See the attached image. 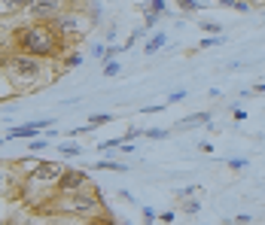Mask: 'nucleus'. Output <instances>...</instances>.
I'll return each mask as SVG.
<instances>
[{"mask_svg": "<svg viewBox=\"0 0 265 225\" xmlns=\"http://www.w3.org/2000/svg\"><path fill=\"white\" fill-rule=\"evenodd\" d=\"M64 170H67L64 164H52V162H43V164H37V170H34V180H37V182H52V180L58 182Z\"/></svg>", "mask_w": 265, "mask_h": 225, "instance_id": "nucleus-8", "label": "nucleus"}, {"mask_svg": "<svg viewBox=\"0 0 265 225\" xmlns=\"http://www.w3.org/2000/svg\"><path fill=\"white\" fill-rule=\"evenodd\" d=\"M229 168L232 170H244L247 168V158H229Z\"/></svg>", "mask_w": 265, "mask_h": 225, "instance_id": "nucleus-29", "label": "nucleus"}, {"mask_svg": "<svg viewBox=\"0 0 265 225\" xmlns=\"http://www.w3.org/2000/svg\"><path fill=\"white\" fill-rule=\"evenodd\" d=\"M143 137H149V140H165V137H171V131L168 128H146Z\"/></svg>", "mask_w": 265, "mask_h": 225, "instance_id": "nucleus-15", "label": "nucleus"}, {"mask_svg": "<svg viewBox=\"0 0 265 225\" xmlns=\"http://www.w3.org/2000/svg\"><path fill=\"white\" fill-rule=\"evenodd\" d=\"M58 207L67 210V213H95V210L104 207V201H101V195L92 189V186H86V189H77V192H70V195H61Z\"/></svg>", "mask_w": 265, "mask_h": 225, "instance_id": "nucleus-3", "label": "nucleus"}, {"mask_svg": "<svg viewBox=\"0 0 265 225\" xmlns=\"http://www.w3.org/2000/svg\"><path fill=\"white\" fill-rule=\"evenodd\" d=\"M61 64H64V67H80V64H83V55H80V52H73V55H67Z\"/></svg>", "mask_w": 265, "mask_h": 225, "instance_id": "nucleus-22", "label": "nucleus"}, {"mask_svg": "<svg viewBox=\"0 0 265 225\" xmlns=\"http://www.w3.org/2000/svg\"><path fill=\"white\" fill-rule=\"evenodd\" d=\"M4 70H7V76L13 86H37V82H43L46 76V64L40 58H31V55H22V52H13L4 58Z\"/></svg>", "mask_w": 265, "mask_h": 225, "instance_id": "nucleus-2", "label": "nucleus"}, {"mask_svg": "<svg viewBox=\"0 0 265 225\" xmlns=\"http://www.w3.org/2000/svg\"><path fill=\"white\" fill-rule=\"evenodd\" d=\"M159 219H162V222H165V225H171V222H174V219H177V213H174V210H165V213H162V216H159Z\"/></svg>", "mask_w": 265, "mask_h": 225, "instance_id": "nucleus-30", "label": "nucleus"}, {"mask_svg": "<svg viewBox=\"0 0 265 225\" xmlns=\"http://www.w3.org/2000/svg\"><path fill=\"white\" fill-rule=\"evenodd\" d=\"M52 28L58 30V36L64 40L67 34H77V30L83 28V18H80V16H73V12H61V16L52 22Z\"/></svg>", "mask_w": 265, "mask_h": 225, "instance_id": "nucleus-7", "label": "nucleus"}, {"mask_svg": "<svg viewBox=\"0 0 265 225\" xmlns=\"http://www.w3.org/2000/svg\"><path fill=\"white\" fill-rule=\"evenodd\" d=\"M95 168H98V170H113V174H125V170H128L122 162H113V158H101Z\"/></svg>", "mask_w": 265, "mask_h": 225, "instance_id": "nucleus-11", "label": "nucleus"}, {"mask_svg": "<svg viewBox=\"0 0 265 225\" xmlns=\"http://www.w3.org/2000/svg\"><path fill=\"white\" fill-rule=\"evenodd\" d=\"M46 146H49V140H46V137H34V140L28 143L31 152H40V149H46Z\"/></svg>", "mask_w": 265, "mask_h": 225, "instance_id": "nucleus-20", "label": "nucleus"}, {"mask_svg": "<svg viewBox=\"0 0 265 225\" xmlns=\"http://www.w3.org/2000/svg\"><path fill=\"white\" fill-rule=\"evenodd\" d=\"M107 122H113V112H95V116H89V128H101Z\"/></svg>", "mask_w": 265, "mask_h": 225, "instance_id": "nucleus-13", "label": "nucleus"}, {"mask_svg": "<svg viewBox=\"0 0 265 225\" xmlns=\"http://www.w3.org/2000/svg\"><path fill=\"white\" fill-rule=\"evenodd\" d=\"M201 30L207 36H222V24L219 22H201Z\"/></svg>", "mask_w": 265, "mask_h": 225, "instance_id": "nucleus-14", "label": "nucleus"}, {"mask_svg": "<svg viewBox=\"0 0 265 225\" xmlns=\"http://www.w3.org/2000/svg\"><path fill=\"white\" fill-rule=\"evenodd\" d=\"M104 52H107V46H101V43L92 46V55H95V58H104Z\"/></svg>", "mask_w": 265, "mask_h": 225, "instance_id": "nucleus-31", "label": "nucleus"}, {"mask_svg": "<svg viewBox=\"0 0 265 225\" xmlns=\"http://www.w3.org/2000/svg\"><path fill=\"white\" fill-rule=\"evenodd\" d=\"M52 125H55L52 119H37V122H28V125H10L7 140H34V137H40V131H49Z\"/></svg>", "mask_w": 265, "mask_h": 225, "instance_id": "nucleus-4", "label": "nucleus"}, {"mask_svg": "<svg viewBox=\"0 0 265 225\" xmlns=\"http://www.w3.org/2000/svg\"><path fill=\"white\" fill-rule=\"evenodd\" d=\"M140 134H143L140 128H128V134H125V140H134V137H140Z\"/></svg>", "mask_w": 265, "mask_h": 225, "instance_id": "nucleus-35", "label": "nucleus"}, {"mask_svg": "<svg viewBox=\"0 0 265 225\" xmlns=\"http://www.w3.org/2000/svg\"><path fill=\"white\" fill-rule=\"evenodd\" d=\"M195 192H201L198 186H183V189H177V201H189Z\"/></svg>", "mask_w": 265, "mask_h": 225, "instance_id": "nucleus-16", "label": "nucleus"}, {"mask_svg": "<svg viewBox=\"0 0 265 225\" xmlns=\"http://www.w3.org/2000/svg\"><path fill=\"white\" fill-rule=\"evenodd\" d=\"M162 110H165L162 104H153V106H143V112H162Z\"/></svg>", "mask_w": 265, "mask_h": 225, "instance_id": "nucleus-36", "label": "nucleus"}, {"mask_svg": "<svg viewBox=\"0 0 265 225\" xmlns=\"http://www.w3.org/2000/svg\"><path fill=\"white\" fill-rule=\"evenodd\" d=\"M28 10H31V16L40 22V24H52V22L64 12V6L58 4V0H40V4H28Z\"/></svg>", "mask_w": 265, "mask_h": 225, "instance_id": "nucleus-5", "label": "nucleus"}, {"mask_svg": "<svg viewBox=\"0 0 265 225\" xmlns=\"http://www.w3.org/2000/svg\"><path fill=\"white\" fill-rule=\"evenodd\" d=\"M219 43H222V36H204L198 46H201V49H210V46H219Z\"/></svg>", "mask_w": 265, "mask_h": 225, "instance_id": "nucleus-26", "label": "nucleus"}, {"mask_svg": "<svg viewBox=\"0 0 265 225\" xmlns=\"http://www.w3.org/2000/svg\"><path fill=\"white\" fill-rule=\"evenodd\" d=\"M183 98H186V88H174V92L168 94V104H180Z\"/></svg>", "mask_w": 265, "mask_h": 225, "instance_id": "nucleus-27", "label": "nucleus"}, {"mask_svg": "<svg viewBox=\"0 0 265 225\" xmlns=\"http://www.w3.org/2000/svg\"><path fill=\"white\" fill-rule=\"evenodd\" d=\"M0 143H4V140H0Z\"/></svg>", "mask_w": 265, "mask_h": 225, "instance_id": "nucleus-38", "label": "nucleus"}, {"mask_svg": "<svg viewBox=\"0 0 265 225\" xmlns=\"http://www.w3.org/2000/svg\"><path fill=\"white\" fill-rule=\"evenodd\" d=\"M86 186H89L86 170H73V168H67V170L61 174V180L55 182V189H58L61 195H70V192H77V189H86Z\"/></svg>", "mask_w": 265, "mask_h": 225, "instance_id": "nucleus-6", "label": "nucleus"}, {"mask_svg": "<svg viewBox=\"0 0 265 225\" xmlns=\"http://www.w3.org/2000/svg\"><path fill=\"white\" fill-rule=\"evenodd\" d=\"M165 43H168V34H165V30H159V34H153V36H149V43L143 46V52H146V55H156V52H159Z\"/></svg>", "mask_w": 265, "mask_h": 225, "instance_id": "nucleus-10", "label": "nucleus"}, {"mask_svg": "<svg viewBox=\"0 0 265 225\" xmlns=\"http://www.w3.org/2000/svg\"><path fill=\"white\" fill-rule=\"evenodd\" d=\"M198 149H201V152H213V143L204 140V143H198Z\"/></svg>", "mask_w": 265, "mask_h": 225, "instance_id": "nucleus-37", "label": "nucleus"}, {"mask_svg": "<svg viewBox=\"0 0 265 225\" xmlns=\"http://www.w3.org/2000/svg\"><path fill=\"white\" fill-rule=\"evenodd\" d=\"M143 10H146V12H156V16H162V12L168 10V4H165V0H153V4H146Z\"/></svg>", "mask_w": 265, "mask_h": 225, "instance_id": "nucleus-19", "label": "nucleus"}, {"mask_svg": "<svg viewBox=\"0 0 265 225\" xmlns=\"http://www.w3.org/2000/svg\"><path fill=\"white\" fill-rule=\"evenodd\" d=\"M201 125H210V112H192V116L174 122L171 131H192V128H201Z\"/></svg>", "mask_w": 265, "mask_h": 225, "instance_id": "nucleus-9", "label": "nucleus"}, {"mask_svg": "<svg viewBox=\"0 0 265 225\" xmlns=\"http://www.w3.org/2000/svg\"><path fill=\"white\" fill-rule=\"evenodd\" d=\"M204 10V4H195V0H180V12H198Z\"/></svg>", "mask_w": 265, "mask_h": 225, "instance_id": "nucleus-18", "label": "nucleus"}, {"mask_svg": "<svg viewBox=\"0 0 265 225\" xmlns=\"http://www.w3.org/2000/svg\"><path fill=\"white\" fill-rule=\"evenodd\" d=\"M101 12H104V6H101V4H92V6H89V16H92V24H98V22H101Z\"/></svg>", "mask_w": 265, "mask_h": 225, "instance_id": "nucleus-25", "label": "nucleus"}, {"mask_svg": "<svg viewBox=\"0 0 265 225\" xmlns=\"http://www.w3.org/2000/svg\"><path fill=\"white\" fill-rule=\"evenodd\" d=\"M140 213H143V225H153L156 222V210L153 207H140Z\"/></svg>", "mask_w": 265, "mask_h": 225, "instance_id": "nucleus-24", "label": "nucleus"}, {"mask_svg": "<svg viewBox=\"0 0 265 225\" xmlns=\"http://www.w3.org/2000/svg\"><path fill=\"white\" fill-rule=\"evenodd\" d=\"M183 204V213H189V216H192V213H198L201 210V204L195 201V198H189V201H180Z\"/></svg>", "mask_w": 265, "mask_h": 225, "instance_id": "nucleus-21", "label": "nucleus"}, {"mask_svg": "<svg viewBox=\"0 0 265 225\" xmlns=\"http://www.w3.org/2000/svg\"><path fill=\"white\" fill-rule=\"evenodd\" d=\"M235 12H250V4H232Z\"/></svg>", "mask_w": 265, "mask_h": 225, "instance_id": "nucleus-34", "label": "nucleus"}, {"mask_svg": "<svg viewBox=\"0 0 265 225\" xmlns=\"http://www.w3.org/2000/svg\"><path fill=\"white\" fill-rule=\"evenodd\" d=\"M16 49L22 55H31V58H55L64 52V40L58 36V30L52 24H40V22H34L22 30H16Z\"/></svg>", "mask_w": 265, "mask_h": 225, "instance_id": "nucleus-1", "label": "nucleus"}, {"mask_svg": "<svg viewBox=\"0 0 265 225\" xmlns=\"http://www.w3.org/2000/svg\"><path fill=\"white\" fill-rule=\"evenodd\" d=\"M89 225H119L116 219H110V216H98V219H92Z\"/></svg>", "mask_w": 265, "mask_h": 225, "instance_id": "nucleus-28", "label": "nucleus"}, {"mask_svg": "<svg viewBox=\"0 0 265 225\" xmlns=\"http://www.w3.org/2000/svg\"><path fill=\"white\" fill-rule=\"evenodd\" d=\"M58 152L64 158H80L83 156V146H77V143H58Z\"/></svg>", "mask_w": 265, "mask_h": 225, "instance_id": "nucleus-12", "label": "nucleus"}, {"mask_svg": "<svg viewBox=\"0 0 265 225\" xmlns=\"http://www.w3.org/2000/svg\"><path fill=\"white\" fill-rule=\"evenodd\" d=\"M119 73H122L119 61H104V76H119Z\"/></svg>", "mask_w": 265, "mask_h": 225, "instance_id": "nucleus-17", "label": "nucleus"}, {"mask_svg": "<svg viewBox=\"0 0 265 225\" xmlns=\"http://www.w3.org/2000/svg\"><path fill=\"white\" fill-rule=\"evenodd\" d=\"M250 219H253L250 213H238V216H235V222H238V225H250Z\"/></svg>", "mask_w": 265, "mask_h": 225, "instance_id": "nucleus-32", "label": "nucleus"}, {"mask_svg": "<svg viewBox=\"0 0 265 225\" xmlns=\"http://www.w3.org/2000/svg\"><path fill=\"white\" fill-rule=\"evenodd\" d=\"M159 24V16L156 12H146V18H143V30H153Z\"/></svg>", "mask_w": 265, "mask_h": 225, "instance_id": "nucleus-23", "label": "nucleus"}, {"mask_svg": "<svg viewBox=\"0 0 265 225\" xmlns=\"http://www.w3.org/2000/svg\"><path fill=\"white\" fill-rule=\"evenodd\" d=\"M232 116H235V122H244V119H247V112H244L241 106H235V112H232Z\"/></svg>", "mask_w": 265, "mask_h": 225, "instance_id": "nucleus-33", "label": "nucleus"}]
</instances>
